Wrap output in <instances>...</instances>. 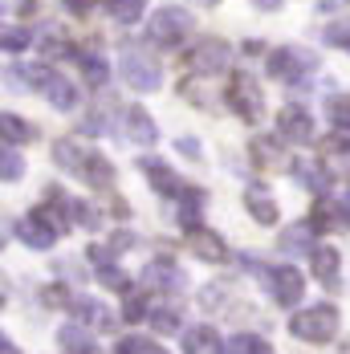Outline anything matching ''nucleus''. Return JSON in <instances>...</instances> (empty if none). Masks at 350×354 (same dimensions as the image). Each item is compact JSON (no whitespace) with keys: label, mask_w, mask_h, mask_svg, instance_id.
<instances>
[{"label":"nucleus","mask_w":350,"mask_h":354,"mask_svg":"<svg viewBox=\"0 0 350 354\" xmlns=\"http://www.w3.org/2000/svg\"><path fill=\"white\" fill-rule=\"evenodd\" d=\"M70 314L82 326H94V330H110V314H106L102 301H94V297H73L70 301Z\"/></svg>","instance_id":"6ab92c4d"},{"label":"nucleus","mask_w":350,"mask_h":354,"mask_svg":"<svg viewBox=\"0 0 350 354\" xmlns=\"http://www.w3.org/2000/svg\"><path fill=\"white\" fill-rule=\"evenodd\" d=\"M347 208H350V200H347Z\"/></svg>","instance_id":"37998d69"},{"label":"nucleus","mask_w":350,"mask_h":354,"mask_svg":"<svg viewBox=\"0 0 350 354\" xmlns=\"http://www.w3.org/2000/svg\"><path fill=\"white\" fill-rule=\"evenodd\" d=\"M216 334H212V326H192L187 334H183V351L187 354H208V351H220L216 342H212Z\"/></svg>","instance_id":"a878e982"},{"label":"nucleus","mask_w":350,"mask_h":354,"mask_svg":"<svg viewBox=\"0 0 350 354\" xmlns=\"http://www.w3.org/2000/svg\"><path fill=\"white\" fill-rule=\"evenodd\" d=\"M122 314H127V322H139V318H147V301H142V297H131V301L122 306Z\"/></svg>","instance_id":"4c0bfd02"},{"label":"nucleus","mask_w":350,"mask_h":354,"mask_svg":"<svg viewBox=\"0 0 350 354\" xmlns=\"http://www.w3.org/2000/svg\"><path fill=\"white\" fill-rule=\"evenodd\" d=\"M192 12L187 8H159L155 17H151V25H147V37L159 45V49H179L183 45V37L192 33Z\"/></svg>","instance_id":"20e7f679"},{"label":"nucleus","mask_w":350,"mask_h":354,"mask_svg":"<svg viewBox=\"0 0 350 354\" xmlns=\"http://www.w3.org/2000/svg\"><path fill=\"white\" fill-rule=\"evenodd\" d=\"M41 94H45L57 110H73V106H77V90L70 86V77H62V73H53V77H49V86H45Z\"/></svg>","instance_id":"412c9836"},{"label":"nucleus","mask_w":350,"mask_h":354,"mask_svg":"<svg viewBox=\"0 0 350 354\" xmlns=\"http://www.w3.org/2000/svg\"><path fill=\"white\" fill-rule=\"evenodd\" d=\"M322 41H326V45H338V49H347V53H350V17L334 21V25L322 33Z\"/></svg>","instance_id":"2f4dec72"},{"label":"nucleus","mask_w":350,"mask_h":354,"mask_svg":"<svg viewBox=\"0 0 350 354\" xmlns=\"http://www.w3.org/2000/svg\"><path fill=\"white\" fill-rule=\"evenodd\" d=\"M310 232H314V224H293V228L281 236V252H289V257L306 252V248H310Z\"/></svg>","instance_id":"bb28decb"},{"label":"nucleus","mask_w":350,"mask_h":354,"mask_svg":"<svg viewBox=\"0 0 350 354\" xmlns=\"http://www.w3.org/2000/svg\"><path fill=\"white\" fill-rule=\"evenodd\" d=\"M0 131H4V147H17V142H29V139L37 135L33 127H29V122H21V118H17L12 110H4V114H0Z\"/></svg>","instance_id":"393cba45"},{"label":"nucleus","mask_w":350,"mask_h":354,"mask_svg":"<svg viewBox=\"0 0 350 354\" xmlns=\"http://www.w3.org/2000/svg\"><path fill=\"white\" fill-rule=\"evenodd\" d=\"M62 354H102V351H98V342L82 326H66L62 330Z\"/></svg>","instance_id":"5701e85b"},{"label":"nucleus","mask_w":350,"mask_h":354,"mask_svg":"<svg viewBox=\"0 0 350 354\" xmlns=\"http://www.w3.org/2000/svg\"><path fill=\"white\" fill-rule=\"evenodd\" d=\"M179 151H183L187 159H200V142L196 139H179Z\"/></svg>","instance_id":"58836bf2"},{"label":"nucleus","mask_w":350,"mask_h":354,"mask_svg":"<svg viewBox=\"0 0 350 354\" xmlns=\"http://www.w3.org/2000/svg\"><path fill=\"white\" fill-rule=\"evenodd\" d=\"M147 285H151V289L179 293V289H183V277H179V269H175L172 261H151V265H147Z\"/></svg>","instance_id":"aec40b11"},{"label":"nucleus","mask_w":350,"mask_h":354,"mask_svg":"<svg viewBox=\"0 0 350 354\" xmlns=\"http://www.w3.org/2000/svg\"><path fill=\"white\" fill-rule=\"evenodd\" d=\"M4 179L12 183V179H21V171H25V163H21V155H17V147H4Z\"/></svg>","instance_id":"72a5a7b5"},{"label":"nucleus","mask_w":350,"mask_h":354,"mask_svg":"<svg viewBox=\"0 0 350 354\" xmlns=\"http://www.w3.org/2000/svg\"><path fill=\"white\" fill-rule=\"evenodd\" d=\"M17 236H21L29 248H49L53 241H57V224L49 220L45 208H37V212H25L21 220H17Z\"/></svg>","instance_id":"6e6552de"},{"label":"nucleus","mask_w":350,"mask_h":354,"mask_svg":"<svg viewBox=\"0 0 350 354\" xmlns=\"http://www.w3.org/2000/svg\"><path fill=\"white\" fill-rule=\"evenodd\" d=\"M155 326H159V330H175V314H172V310L155 314Z\"/></svg>","instance_id":"ea45409f"},{"label":"nucleus","mask_w":350,"mask_h":354,"mask_svg":"<svg viewBox=\"0 0 350 354\" xmlns=\"http://www.w3.org/2000/svg\"><path fill=\"white\" fill-rule=\"evenodd\" d=\"M245 204H248V216L257 220V224H277V200L269 196V187H261V183H248L245 192Z\"/></svg>","instance_id":"2eb2a0df"},{"label":"nucleus","mask_w":350,"mask_h":354,"mask_svg":"<svg viewBox=\"0 0 350 354\" xmlns=\"http://www.w3.org/2000/svg\"><path fill=\"white\" fill-rule=\"evenodd\" d=\"M187 248H192V257H200V261H224L228 257V245L216 236V232H208V228H192L187 232Z\"/></svg>","instance_id":"dca6fc26"},{"label":"nucleus","mask_w":350,"mask_h":354,"mask_svg":"<svg viewBox=\"0 0 350 354\" xmlns=\"http://www.w3.org/2000/svg\"><path fill=\"white\" fill-rule=\"evenodd\" d=\"M122 77H127V86L131 90H139V94H155L159 90V82H163V73H159V62L142 49V45H135V41H127L122 45Z\"/></svg>","instance_id":"f03ea898"},{"label":"nucleus","mask_w":350,"mask_h":354,"mask_svg":"<svg viewBox=\"0 0 350 354\" xmlns=\"http://www.w3.org/2000/svg\"><path fill=\"white\" fill-rule=\"evenodd\" d=\"M33 45V33L29 29H4V49L8 53H21V49H29Z\"/></svg>","instance_id":"473e14b6"},{"label":"nucleus","mask_w":350,"mask_h":354,"mask_svg":"<svg viewBox=\"0 0 350 354\" xmlns=\"http://www.w3.org/2000/svg\"><path fill=\"white\" fill-rule=\"evenodd\" d=\"M142 171H147V183H151L159 196H175V200H187V196H192V187L175 176L167 163H159V159H142Z\"/></svg>","instance_id":"9d476101"},{"label":"nucleus","mask_w":350,"mask_h":354,"mask_svg":"<svg viewBox=\"0 0 350 354\" xmlns=\"http://www.w3.org/2000/svg\"><path fill=\"white\" fill-rule=\"evenodd\" d=\"M277 131H281V139H289V142H310L314 139V118H310L306 106H285L277 114Z\"/></svg>","instance_id":"f8f14e48"},{"label":"nucleus","mask_w":350,"mask_h":354,"mask_svg":"<svg viewBox=\"0 0 350 354\" xmlns=\"http://www.w3.org/2000/svg\"><path fill=\"white\" fill-rule=\"evenodd\" d=\"M224 98H228V106L237 110L245 122H261V114H265V94H261L257 77H248V73H232L228 86H224Z\"/></svg>","instance_id":"423d86ee"},{"label":"nucleus","mask_w":350,"mask_h":354,"mask_svg":"<svg viewBox=\"0 0 350 354\" xmlns=\"http://www.w3.org/2000/svg\"><path fill=\"white\" fill-rule=\"evenodd\" d=\"M252 4H257V8H265V12H277V8H281V0H252Z\"/></svg>","instance_id":"a19ab883"},{"label":"nucleus","mask_w":350,"mask_h":354,"mask_svg":"<svg viewBox=\"0 0 350 354\" xmlns=\"http://www.w3.org/2000/svg\"><path fill=\"white\" fill-rule=\"evenodd\" d=\"M102 4H110L114 8V0H66V8L70 12H77V17H90L94 8H102Z\"/></svg>","instance_id":"c9c22d12"},{"label":"nucleus","mask_w":350,"mask_h":354,"mask_svg":"<svg viewBox=\"0 0 350 354\" xmlns=\"http://www.w3.org/2000/svg\"><path fill=\"white\" fill-rule=\"evenodd\" d=\"M73 216H77V224H86V228H98V212H94L86 200H77V204H73Z\"/></svg>","instance_id":"e433bc0d"},{"label":"nucleus","mask_w":350,"mask_h":354,"mask_svg":"<svg viewBox=\"0 0 350 354\" xmlns=\"http://www.w3.org/2000/svg\"><path fill=\"white\" fill-rule=\"evenodd\" d=\"M289 334L302 342H330L338 334V310L334 306H310L289 318Z\"/></svg>","instance_id":"7ed1b4c3"},{"label":"nucleus","mask_w":350,"mask_h":354,"mask_svg":"<svg viewBox=\"0 0 350 354\" xmlns=\"http://www.w3.org/2000/svg\"><path fill=\"white\" fill-rule=\"evenodd\" d=\"M310 257H314V277L326 285L330 293H338V289H342V277H338V252H334L330 245H322V248H314Z\"/></svg>","instance_id":"f3484780"},{"label":"nucleus","mask_w":350,"mask_h":354,"mask_svg":"<svg viewBox=\"0 0 350 354\" xmlns=\"http://www.w3.org/2000/svg\"><path fill=\"white\" fill-rule=\"evenodd\" d=\"M293 171H297V183L310 187V192H317L326 183V179H317V167H310V163H293Z\"/></svg>","instance_id":"f704fd0d"},{"label":"nucleus","mask_w":350,"mask_h":354,"mask_svg":"<svg viewBox=\"0 0 350 354\" xmlns=\"http://www.w3.org/2000/svg\"><path fill=\"white\" fill-rule=\"evenodd\" d=\"M265 281H269V289H273L277 306H297V301H302V293H306V281H302V273H297L293 265L265 269Z\"/></svg>","instance_id":"1a4fd4ad"},{"label":"nucleus","mask_w":350,"mask_h":354,"mask_svg":"<svg viewBox=\"0 0 350 354\" xmlns=\"http://www.w3.org/2000/svg\"><path fill=\"white\" fill-rule=\"evenodd\" d=\"M142 12H147V0H114V21L122 25H135Z\"/></svg>","instance_id":"7c9ffc66"},{"label":"nucleus","mask_w":350,"mask_h":354,"mask_svg":"<svg viewBox=\"0 0 350 354\" xmlns=\"http://www.w3.org/2000/svg\"><path fill=\"white\" fill-rule=\"evenodd\" d=\"M0 346H4V354H17V346H12V338H4Z\"/></svg>","instance_id":"79ce46f5"},{"label":"nucleus","mask_w":350,"mask_h":354,"mask_svg":"<svg viewBox=\"0 0 350 354\" xmlns=\"http://www.w3.org/2000/svg\"><path fill=\"white\" fill-rule=\"evenodd\" d=\"M228 45L224 41H216V37H204V41H196L192 45V53L183 57V66H187V73H196V77H216V73H224V66H228Z\"/></svg>","instance_id":"0eeeda50"},{"label":"nucleus","mask_w":350,"mask_h":354,"mask_svg":"<svg viewBox=\"0 0 350 354\" xmlns=\"http://www.w3.org/2000/svg\"><path fill=\"white\" fill-rule=\"evenodd\" d=\"M322 171L334 179L350 176V139L334 135V139H322Z\"/></svg>","instance_id":"ddd939ff"},{"label":"nucleus","mask_w":350,"mask_h":354,"mask_svg":"<svg viewBox=\"0 0 350 354\" xmlns=\"http://www.w3.org/2000/svg\"><path fill=\"white\" fill-rule=\"evenodd\" d=\"M248 155H252V163H257L261 171H281V167H289V151H285V142L273 139V135H257L252 147H248Z\"/></svg>","instance_id":"9b49d317"},{"label":"nucleus","mask_w":350,"mask_h":354,"mask_svg":"<svg viewBox=\"0 0 350 354\" xmlns=\"http://www.w3.org/2000/svg\"><path fill=\"white\" fill-rule=\"evenodd\" d=\"M114 354H167V346H159L155 338H118Z\"/></svg>","instance_id":"cd10ccee"},{"label":"nucleus","mask_w":350,"mask_h":354,"mask_svg":"<svg viewBox=\"0 0 350 354\" xmlns=\"http://www.w3.org/2000/svg\"><path fill=\"white\" fill-rule=\"evenodd\" d=\"M326 118L338 127V131H350V94H334L326 102Z\"/></svg>","instance_id":"c85d7f7f"},{"label":"nucleus","mask_w":350,"mask_h":354,"mask_svg":"<svg viewBox=\"0 0 350 354\" xmlns=\"http://www.w3.org/2000/svg\"><path fill=\"white\" fill-rule=\"evenodd\" d=\"M77 62H82V73H86L90 86H102L106 82V62L98 53H77Z\"/></svg>","instance_id":"c756f323"},{"label":"nucleus","mask_w":350,"mask_h":354,"mask_svg":"<svg viewBox=\"0 0 350 354\" xmlns=\"http://www.w3.org/2000/svg\"><path fill=\"white\" fill-rule=\"evenodd\" d=\"M216 354H273V351H269V342L257 338V334H237V338L220 342V351Z\"/></svg>","instance_id":"b1692460"},{"label":"nucleus","mask_w":350,"mask_h":354,"mask_svg":"<svg viewBox=\"0 0 350 354\" xmlns=\"http://www.w3.org/2000/svg\"><path fill=\"white\" fill-rule=\"evenodd\" d=\"M122 127H127V139H131V142H142V147L159 139V127H155V118H151L142 106H127V110H122Z\"/></svg>","instance_id":"4468645a"},{"label":"nucleus","mask_w":350,"mask_h":354,"mask_svg":"<svg viewBox=\"0 0 350 354\" xmlns=\"http://www.w3.org/2000/svg\"><path fill=\"white\" fill-rule=\"evenodd\" d=\"M8 77H12L17 86H25V90H37V94H41V90L49 86L53 70H49V66H12V70H8Z\"/></svg>","instance_id":"4be33fe9"},{"label":"nucleus","mask_w":350,"mask_h":354,"mask_svg":"<svg viewBox=\"0 0 350 354\" xmlns=\"http://www.w3.org/2000/svg\"><path fill=\"white\" fill-rule=\"evenodd\" d=\"M310 224L322 228V232H338V228H347L350 224V208L347 204H334V200H317L314 220H310Z\"/></svg>","instance_id":"a211bd4d"},{"label":"nucleus","mask_w":350,"mask_h":354,"mask_svg":"<svg viewBox=\"0 0 350 354\" xmlns=\"http://www.w3.org/2000/svg\"><path fill=\"white\" fill-rule=\"evenodd\" d=\"M314 53H306V49H297V45H281L269 53V77H277V82H289V86H302L310 73H314Z\"/></svg>","instance_id":"39448f33"},{"label":"nucleus","mask_w":350,"mask_h":354,"mask_svg":"<svg viewBox=\"0 0 350 354\" xmlns=\"http://www.w3.org/2000/svg\"><path fill=\"white\" fill-rule=\"evenodd\" d=\"M53 163H57L62 171L77 176L82 183H90V187H110V183H114V167L106 163L94 147H86V142H77V139L57 142V147H53Z\"/></svg>","instance_id":"f257e3e1"}]
</instances>
